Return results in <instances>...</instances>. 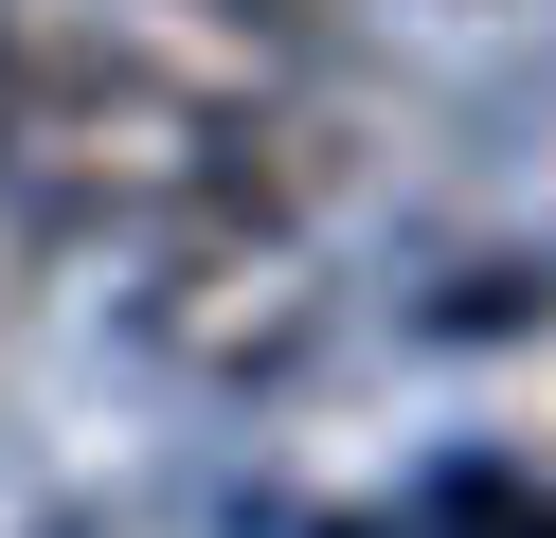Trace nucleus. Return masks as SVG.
Here are the masks:
<instances>
[{
  "instance_id": "nucleus-1",
  "label": "nucleus",
  "mask_w": 556,
  "mask_h": 538,
  "mask_svg": "<svg viewBox=\"0 0 556 538\" xmlns=\"http://www.w3.org/2000/svg\"><path fill=\"white\" fill-rule=\"evenodd\" d=\"M0 72H18V143H0V179H37V215H73V234H109V215H126V234L216 215L233 108L198 90V72L126 54V36H73V18H18Z\"/></svg>"
},
{
  "instance_id": "nucleus-3",
  "label": "nucleus",
  "mask_w": 556,
  "mask_h": 538,
  "mask_svg": "<svg viewBox=\"0 0 556 538\" xmlns=\"http://www.w3.org/2000/svg\"><path fill=\"white\" fill-rule=\"evenodd\" d=\"M0 143H18V72H0Z\"/></svg>"
},
{
  "instance_id": "nucleus-2",
  "label": "nucleus",
  "mask_w": 556,
  "mask_h": 538,
  "mask_svg": "<svg viewBox=\"0 0 556 538\" xmlns=\"http://www.w3.org/2000/svg\"><path fill=\"white\" fill-rule=\"evenodd\" d=\"M126 341L162 359V377H216V395H252V377H288L305 341H324V251L288 234V215H162V251H144V287H126Z\"/></svg>"
}]
</instances>
